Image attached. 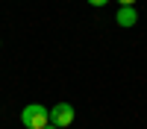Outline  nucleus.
Masks as SVG:
<instances>
[{"mask_svg": "<svg viewBox=\"0 0 147 129\" xmlns=\"http://www.w3.org/2000/svg\"><path fill=\"white\" fill-rule=\"evenodd\" d=\"M115 21H118V27H136V23H138V12L132 6H121L115 12Z\"/></svg>", "mask_w": 147, "mask_h": 129, "instance_id": "3", "label": "nucleus"}, {"mask_svg": "<svg viewBox=\"0 0 147 129\" xmlns=\"http://www.w3.org/2000/svg\"><path fill=\"white\" fill-rule=\"evenodd\" d=\"M85 3H88V6H106L109 0H85Z\"/></svg>", "mask_w": 147, "mask_h": 129, "instance_id": "4", "label": "nucleus"}, {"mask_svg": "<svg viewBox=\"0 0 147 129\" xmlns=\"http://www.w3.org/2000/svg\"><path fill=\"white\" fill-rule=\"evenodd\" d=\"M74 117H77V112H74V106L71 103H56L53 109H50V123L59 126V129H65L74 123Z\"/></svg>", "mask_w": 147, "mask_h": 129, "instance_id": "2", "label": "nucleus"}, {"mask_svg": "<svg viewBox=\"0 0 147 129\" xmlns=\"http://www.w3.org/2000/svg\"><path fill=\"white\" fill-rule=\"evenodd\" d=\"M44 129H59V126H53V123H47V126H44Z\"/></svg>", "mask_w": 147, "mask_h": 129, "instance_id": "6", "label": "nucleus"}, {"mask_svg": "<svg viewBox=\"0 0 147 129\" xmlns=\"http://www.w3.org/2000/svg\"><path fill=\"white\" fill-rule=\"evenodd\" d=\"M121 6H136V0H118Z\"/></svg>", "mask_w": 147, "mask_h": 129, "instance_id": "5", "label": "nucleus"}, {"mask_svg": "<svg viewBox=\"0 0 147 129\" xmlns=\"http://www.w3.org/2000/svg\"><path fill=\"white\" fill-rule=\"evenodd\" d=\"M21 123L27 129H44L50 123V112H47L41 103H30V106H24V112H21Z\"/></svg>", "mask_w": 147, "mask_h": 129, "instance_id": "1", "label": "nucleus"}]
</instances>
